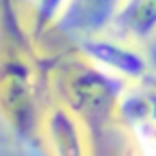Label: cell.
Returning a JSON list of instances; mask_svg holds the SVG:
<instances>
[{
  "instance_id": "1",
  "label": "cell",
  "mask_w": 156,
  "mask_h": 156,
  "mask_svg": "<svg viewBox=\"0 0 156 156\" xmlns=\"http://www.w3.org/2000/svg\"><path fill=\"white\" fill-rule=\"evenodd\" d=\"M81 47L83 54L105 73H111L115 77H128V79H139L145 75L147 69L145 58L118 39L98 37V34L86 37L81 39Z\"/></svg>"
},
{
  "instance_id": "2",
  "label": "cell",
  "mask_w": 156,
  "mask_h": 156,
  "mask_svg": "<svg viewBox=\"0 0 156 156\" xmlns=\"http://www.w3.org/2000/svg\"><path fill=\"white\" fill-rule=\"evenodd\" d=\"M124 0H69V7L58 20V26L66 32L86 37H96L111 26L115 13Z\"/></svg>"
},
{
  "instance_id": "3",
  "label": "cell",
  "mask_w": 156,
  "mask_h": 156,
  "mask_svg": "<svg viewBox=\"0 0 156 156\" xmlns=\"http://www.w3.org/2000/svg\"><path fill=\"white\" fill-rule=\"evenodd\" d=\"M109 30L118 41H145L156 32V0H124Z\"/></svg>"
},
{
  "instance_id": "4",
  "label": "cell",
  "mask_w": 156,
  "mask_h": 156,
  "mask_svg": "<svg viewBox=\"0 0 156 156\" xmlns=\"http://www.w3.org/2000/svg\"><path fill=\"white\" fill-rule=\"evenodd\" d=\"M49 135H51V143H54L58 156H83L79 130H77L75 122L71 120V115L66 111L58 109V111L51 113Z\"/></svg>"
},
{
  "instance_id": "5",
  "label": "cell",
  "mask_w": 156,
  "mask_h": 156,
  "mask_svg": "<svg viewBox=\"0 0 156 156\" xmlns=\"http://www.w3.org/2000/svg\"><path fill=\"white\" fill-rule=\"evenodd\" d=\"M34 7L41 24H51V22L58 24V20L69 7V0H34Z\"/></svg>"
}]
</instances>
